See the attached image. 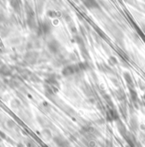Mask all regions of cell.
Listing matches in <instances>:
<instances>
[{
  "mask_svg": "<svg viewBox=\"0 0 145 147\" xmlns=\"http://www.w3.org/2000/svg\"><path fill=\"white\" fill-rule=\"evenodd\" d=\"M55 141L56 142V144L59 146L60 147H68V142L67 140H65L64 138L62 137H57L56 140L55 139Z\"/></svg>",
  "mask_w": 145,
  "mask_h": 147,
  "instance_id": "obj_2",
  "label": "cell"
},
{
  "mask_svg": "<svg viewBox=\"0 0 145 147\" xmlns=\"http://www.w3.org/2000/svg\"><path fill=\"white\" fill-rule=\"evenodd\" d=\"M79 70V65H71V66L67 67L64 69V74L66 75H72V74H74L77 73Z\"/></svg>",
  "mask_w": 145,
  "mask_h": 147,
  "instance_id": "obj_1",
  "label": "cell"
}]
</instances>
